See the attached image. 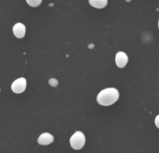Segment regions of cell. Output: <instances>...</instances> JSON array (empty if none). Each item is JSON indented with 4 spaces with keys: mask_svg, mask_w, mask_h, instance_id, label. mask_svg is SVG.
Returning a JSON list of instances; mask_svg holds the SVG:
<instances>
[{
    "mask_svg": "<svg viewBox=\"0 0 159 153\" xmlns=\"http://www.w3.org/2000/svg\"><path fill=\"white\" fill-rule=\"evenodd\" d=\"M27 80L24 78H19L11 84V90L15 93H22L26 90Z\"/></svg>",
    "mask_w": 159,
    "mask_h": 153,
    "instance_id": "obj_3",
    "label": "cell"
},
{
    "mask_svg": "<svg viewBox=\"0 0 159 153\" xmlns=\"http://www.w3.org/2000/svg\"><path fill=\"white\" fill-rule=\"evenodd\" d=\"M89 3L91 7H95V8H104L107 4H108V0H89Z\"/></svg>",
    "mask_w": 159,
    "mask_h": 153,
    "instance_id": "obj_7",
    "label": "cell"
},
{
    "mask_svg": "<svg viewBox=\"0 0 159 153\" xmlns=\"http://www.w3.org/2000/svg\"><path fill=\"white\" fill-rule=\"evenodd\" d=\"M157 25H158V28H159V20H158V24H157Z\"/></svg>",
    "mask_w": 159,
    "mask_h": 153,
    "instance_id": "obj_11",
    "label": "cell"
},
{
    "mask_svg": "<svg viewBox=\"0 0 159 153\" xmlns=\"http://www.w3.org/2000/svg\"><path fill=\"white\" fill-rule=\"evenodd\" d=\"M129 62L128 55L123 51H118L116 55V65L119 68H124Z\"/></svg>",
    "mask_w": 159,
    "mask_h": 153,
    "instance_id": "obj_4",
    "label": "cell"
},
{
    "mask_svg": "<svg viewBox=\"0 0 159 153\" xmlns=\"http://www.w3.org/2000/svg\"><path fill=\"white\" fill-rule=\"evenodd\" d=\"M13 34L17 38H23L26 33V27L23 23L21 22H17L14 24L12 28Z\"/></svg>",
    "mask_w": 159,
    "mask_h": 153,
    "instance_id": "obj_5",
    "label": "cell"
},
{
    "mask_svg": "<svg viewBox=\"0 0 159 153\" xmlns=\"http://www.w3.org/2000/svg\"><path fill=\"white\" fill-rule=\"evenodd\" d=\"M53 141H54V136L51 134H49V133L41 134L40 136L37 139V143L39 145H42V146L50 145L51 143H53Z\"/></svg>",
    "mask_w": 159,
    "mask_h": 153,
    "instance_id": "obj_6",
    "label": "cell"
},
{
    "mask_svg": "<svg viewBox=\"0 0 159 153\" xmlns=\"http://www.w3.org/2000/svg\"><path fill=\"white\" fill-rule=\"evenodd\" d=\"M118 99H119V92L116 88L103 89L97 95V102L100 106L102 107L112 106Z\"/></svg>",
    "mask_w": 159,
    "mask_h": 153,
    "instance_id": "obj_1",
    "label": "cell"
},
{
    "mask_svg": "<svg viewBox=\"0 0 159 153\" xmlns=\"http://www.w3.org/2000/svg\"><path fill=\"white\" fill-rule=\"evenodd\" d=\"M26 3H27L30 7H38V6L42 3V0H26Z\"/></svg>",
    "mask_w": 159,
    "mask_h": 153,
    "instance_id": "obj_8",
    "label": "cell"
},
{
    "mask_svg": "<svg viewBox=\"0 0 159 153\" xmlns=\"http://www.w3.org/2000/svg\"><path fill=\"white\" fill-rule=\"evenodd\" d=\"M48 83H49V85L50 86H52V87H56V86H58V80L56 79H50L49 80H48Z\"/></svg>",
    "mask_w": 159,
    "mask_h": 153,
    "instance_id": "obj_9",
    "label": "cell"
},
{
    "mask_svg": "<svg viewBox=\"0 0 159 153\" xmlns=\"http://www.w3.org/2000/svg\"><path fill=\"white\" fill-rule=\"evenodd\" d=\"M85 144H86V136L80 131L75 132L70 138V146L75 151H79L83 149Z\"/></svg>",
    "mask_w": 159,
    "mask_h": 153,
    "instance_id": "obj_2",
    "label": "cell"
},
{
    "mask_svg": "<svg viewBox=\"0 0 159 153\" xmlns=\"http://www.w3.org/2000/svg\"><path fill=\"white\" fill-rule=\"evenodd\" d=\"M155 124H156V126L159 129V115H157V117H156V120H155Z\"/></svg>",
    "mask_w": 159,
    "mask_h": 153,
    "instance_id": "obj_10",
    "label": "cell"
}]
</instances>
